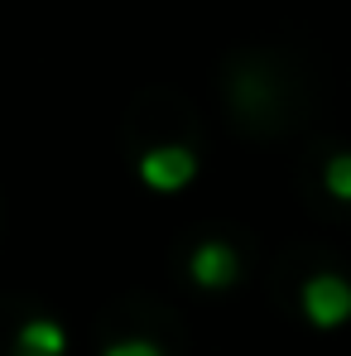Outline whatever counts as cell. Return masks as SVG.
<instances>
[{"label": "cell", "instance_id": "cell-1", "mask_svg": "<svg viewBox=\"0 0 351 356\" xmlns=\"http://www.w3.org/2000/svg\"><path fill=\"white\" fill-rule=\"evenodd\" d=\"M298 308H303V318H308L318 332H332V327L351 323V284L342 275L323 270V275H313V280L298 289Z\"/></svg>", "mask_w": 351, "mask_h": 356}, {"label": "cell", "instance_id": "cell-2", "mask_svg": "<svg viewBox=\"0 0 351 356\" xmlns=\"http://www.w3.org/2000/svg\"><path fill=\"white\" fill-rule=\"evenodd\" d=\"M140 178L154 193H183L197 178V154L188 145H154L140 154Z\"/></svg>", "mask_w": 351, "mask_h": 356}, {"label": "cell", "instance_id": "cell-3", "mask_svg": "<svg viewBox=\"0 0 351 356\" xmlns=\"http://www.w3.org/2000/svg\"><path fill=\"white\" fill-rule=\"evenodd\" d=\"M188 275H193L197 289H231L240 280V255L227 241H202L188 260Z\"/></svg>", "mask_w": 351, "mask_h": 356}, {"label": "cell", "instance_id": "cell-4", "mask_svg": "<svg viewBox=\"0 0 351 356\" xmlns=\"http://www.w3.org/2000/svg\"><path fill=\"white\" fill-rule=\"evenodd\" d=\"M15 356H67V332L54 318H29L15 332Z\"/></svg>", "mask_w": 351, "mask_h": 356}, {"label": "cell", "instance_id": "cell-5", "mask_svg": "<svg viewBox=\"0 0 351 356\" xmlns=\"http://www.w3.org/2000/svg\"><path fill=\"white\" fill-rule=\"evenodd\" d=\"M323 183H327V193H332L337 202H351V149H342V154H332V159H327Z\"/></svg>", "mask_w": 351, "mask_h": 356}, {"label": "cell", "instance_id": "cell-6", "mask_svg": "<svg viewBox=\"0 0 351 356\" xmlns=\"http://www.w3.org/2000/svg\"><path fill=\"white\" fill-rule=\"evenodd\" d=\"M101 356H169L159 342H149V337H120V342H111Z\"/></svg>", "mask_w": 351, "mask_h": 356}]
</instances>
